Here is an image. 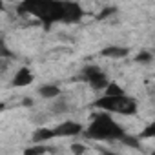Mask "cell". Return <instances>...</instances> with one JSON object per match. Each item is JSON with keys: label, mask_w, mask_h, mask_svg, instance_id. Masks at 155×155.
I'll use <instances>...</instances> for the list:
<instances>
[{"label": "cell", "mask_w": 155, "mask_h": 155, "mask_svg": "<svg viewBox=\"0 0 155 155\" xmlns=\"http://www.w3.org/2000/svg\"><path fill=\"white\" fill-rule=\"evenodd\" d=\"M102 75H104V73H102V69H101L99 66H86V68L82 69V79L88 81V82L99 79V77H102Z\"/></svg>", "instance_id": "cell-7"}, {"label": "cell", "mask_w": 155, "mask_h": 155, "mask_svg": "<svg viewBox=\"0 0 155 155\" xmlns=\"http://www.w3.org/2000/svg\"><path fill=\"white\" fill-rule=\"evenodd\" d=\"M0 58H13V53L6 48V44H4V40L2 38H0Z\"/></svg>", "instance_id": "cell-16"}, {"label": "cell", "mask_w": 155, "mask_h": 155, "mask_svg": "<svg viewBox=\"0 0 155 155\" xmlns=\"http://www.w3.org/2000/svg\"><path fill=\"white\" fill-rule=\"evenodd\" d=\"M22 104L29 108V106H33V101H31V99H24V101H22Z\"/></svg>", "instance_id": "cell-20"}, {"label": "cell", "mask_w": 155, "mask_h": 155, "mask_svg": "<svg viewBox=\"0 0 155 155\" xmlns=\"http://www.w3.org/2000/svg\"><path fill=\"white\" fill-rule=\"evenodd\" d=\"M151 58H153V55H151L150 51H140V53L135 57V60H137V62H140V64H150V62H151Z\"/></svg>", "instance_id": "cell-14"}, {"label": "cell", "mask_w": 155, "mask_h": 155, "mask_svg": "<svg viewBox=\"0 0 155 155\" xmlns=\"http://www.w3.org/2000/svg\"><path fill=\"white\" fill-rule=\"evenodd\" d=\"M38 93H40V97H44V99H55V97L60 95V88L55 86V84H46V86H42V88L38 90Z\"/></svg>", "instance_id": "cell-8"}, {"label": "cell", "mask_w": 155, "mask_h": 155, "mask_svg": "<svg viewBox=\"0 0 155 155\" xmlns=\"http://www.w3.org/2000/svg\"><path fill=\"white\" fill-rule=\"evenodd\" d=\"M71 151H73L75 155H82V153L86 151V146H84V144H79V142H75V144H71Z\"/></svg>", "instance_id": "cell-18"}, {"label": "cell", "mask_w": 155, "mask_h": 155, "mask_svg": "<svg viewBox=\"0 0 155 155\" xmlns=\"http://www.w3.org/2000/svg\"><path fill=\"white\" fill-rule=\"evenodd\" d=\"M84 135L95 140H120L126 133L108 113H97L93 115V122L84 131Z\"/></svg>", "instance_id": "cell-1"}, {"label": "cell", "mask_w": 155, "mask_h": 155, "mask_svg": "<svg viewBox=\"0 0 155 155\" xmlns=\"http://www.w3.org/2000/svg\"><path fill=\"white\" fill-rule=\"evenodd\" d=\"M4 110H6V104H4V102H0V111H4Z\"/></svg>", "instance_id": "cell-21"}, {"label": "cell", "mask_w": 155, "mask_h": 155, "mask_svg": "<svg viewBox=\"0 0 155 155\" xmlns=\"http://www.w3.org/2000/svg\"><path fill=\"white\" fill-rule=\"evenodd\" d=\"M102 55L108 58H124L128 57V48H119V46H110L102 49Z\"/></svg>", "instance_id": "cell-6"}, {"label": "cell", "mask_w": 155, "mask_h": 155, "mask_svg": "<svg viewBox=\"0 0 155 155\" xmlns=\"http://www.w3.org/2000/svg\"><path fill=\"white\" fill-rule=\"evenodd\" d=\"M53 113L55 115H62V113H66L68 111V102L66 101H57V102H53Z\"/></svg>", "instance_id": "cell-11"}, {"label": "cell", "mask_w": 155, "mask_h": 155, "mask_svg": "<svg viewBox=\"0 0 155 155\" xmlns=\"http://www.w3.org/2000/svg\"><path fill=\"white\" fill-rule=\"evenodd\" d=\"M90 84H91V88H93V90H106V86H108V79L102 75V77H99V79L91 81Z\"/></svg>", "instance_id": "cell-12"}, {"label": "cell", "mask_w": 155, "mask_h": 155, "mask_svg": "<svg viewBox=\"0 0 155 155\" xmlns=\"http://www.w3.org/2000/svg\"><path fill=\"white\" fill-rule=\"evenodd\" d=\"M104 155H117V153H111V151H104Z\"/></svg>", "instance_id": "cell-22"}, {"label": "cell", "mask_w": 155, "mask_h": 155, "mask_svg": "<svg viewBox=\"0 0 155 155\" xmlns=\"http://www.w3.org/2000/svg\"><path fill=\"white\" fill-rule=\"evenodd\" d=\"M120 95H124L122 88H120L117 82H108V86H106V95H104V97H120Z\"/></svg>", "instance_id": "cell-10"}, {"label": "cell", "mask_w": 155, "mask_h": 155, "mask_svg": "<svg viewBox=\"0 0 155 155\" xmlns=\"http://www.w3.org/2000/svg\"><path fill=\"white\" fill-rule=\"evenodd\" d=\"M95 108L108 111H115V113H122V115H135L137 113V102L126 95L120 97H101L93 102Z\"/></svg>", "instance_id": "cell-2"}, {"label": "cell", "mask_w": 155, "mask_h": 155, "mask_svg": "<svg viewBox=\"0 0 155 155\" xmlns=\"http://www.w3.org/2000/svg\"><path fill=\"white\" fill-rule=\"evenodd\" d=\"M115 11H117L115 8H106V9H102V13H101V15H99L97 18H99V20H102V18H106V17H110V15H113Z\"/></svg>", "instance_id": "cell-19"}, {"label": "cell", "mask_w": 155, "mask_h": 155, "mask_svg": "<svg viewBox=\"0 0 155 155\" xmlns=\"http://www.w3.org/2000/svg\"><path fill=\"white\" fill-rule=\"evenodd\" d=\"M126 146H130V148H140L139 146V139H135V137H130V135H124L122 139H120Z\"/></svg>", "instance_id": "cell-15"}, {"label": "cell", "mask_w": 155, "mask_h": 155, "mask_svg": "<svg viewBox=\"0 0 155 155\" xmlns=\"http://www.w3.org/2000/svg\"><path fill=\"white\" fill-rule=\"evenodd\" d=\"M4 9V4H2V0H0V11H2Z\"/></svg>", "instance_id": "cell-23"}, {"label": "cell", "mask_w": 155, "mask_h": 155, "mask_svg": "<svg viewBox=\"0 0 155 155\" xmlns=\"http://www.w3.org/2000/svg\"><path fill=\"white\" fill-rule=\"evenodd\" d=\"M81 17H82V9H81L79 4H75V2H68V4H64V17H62L64 22H69V24L79 22Z\"/></svg>", "instance_id": "cell-4"}, {"label": "cell", "mask_w": 155, "mask_h": 155, "mask_svg": "<svg viewBox=\"0 0 155 155\" xmlns=\"http://www.w3.org/2000/svg\"><path fill=\"white\" fill-rule=\"evenodd\" d=\"M155 135V124H150L142 133H140V139H150V137H153Z\"/></svg>", "instance_id": "cell-17"}, {"label": "cell", "mask_w": 155, "mask_h": 155, "mask_svg": "<svg viewBox=\"0 0 155 155\" xmlns=\"http://www.w3.org/2000/svg\"><path fill=\"white\" fill-rule=\"evenodd\" d=\"M82 133V126L79 122H62L57 128H53V137H75Z\"/></svg>", "instance_id": "cell-3"}, {"label": "cell", "mask_w": 155, "mask_h": 155, "mask_svg": "<svg viewBox=\"0 0 155 155\" xmlns=\"http://www.w3.org/2000/svg\"><path fill=\"white\" fill-rule=\"evenodd\" d=\"M49 139H53V130L49 128H38L33 133V142H46Z\"/></svg>", "instance_id": "cell-9"}, {"label": "cell", "mask_w": 155, "mask_h": 155, "mask_svg": "<svg viewBox=\"0 0 155 155\" xmlns=\"http://www.w3.org/2000/svg\"><path fill=\"white\" fill-rule=\"evenodd\" d=\"M33 82V73L28 69V68H22L15 73V79H13V86L17 88H24V86H29Z\"/></svg>", "instance_id": "cell-5"}, {"label": "cell", "mask_w": 155, "mask_h": 155, "mask_svg": "<svg viewBox=\"0 0 155 155\" xmlns=\"http://www.w3.org/2000/svg\"><path fill=\"white\" fill-rule=\"evenodd\" d=\"M46 151H48L46 146H31V148L24 150V155H42V153H46Z\"/></svg>", "instance_id": "cell-13"}]
</instances>
